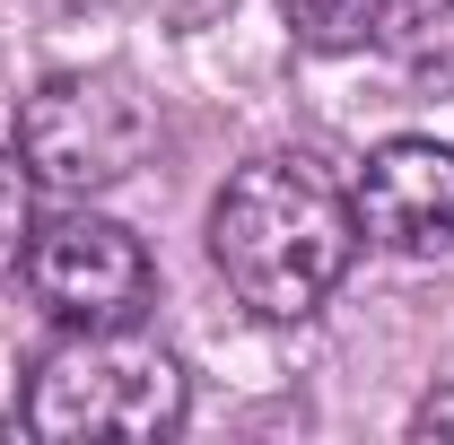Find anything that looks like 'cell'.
<instances>
[{"label":"cell","instance_id":"obj_6","mask_svg":"<svg viewBox=\"0 0 454 445\" xmlns=\"http://www.w3.org/2000/svg\"><path fill=\"white\" fill-rule=\"evenodd\" d=\"M402 79L454 97V0H376V35Z\"/></svg>","mask_w":454,"mask_h":445},{"label":"cell","instance_id":"obj_2","mask_svg":"<svg viewBox=\"0 0 454 445\" xmlns=\"http://www.w3.org/2000/svg\"><path fill=\"white\" fill-rule=\"evenodd\" d=\"M18 419L44 445H88V437L158 445L192 419V385H184V358L140 324H61V340L27 376Z\"/></svg>","mask_w":454,"mask_h":445},{"label":"cell","instance_id":"obj_1","mask_svg":"<svg viewBox=\"0 0 454 445\" xmlns=\"http://www.w3.org/2000/svg\"><path fill=\"white\" fill-rule=\"evenodd\" d=\"M210 262L262 324H306L358 262V210L324 158L271 149L245 158L210 201Z\"/></svg>","mask_w":454,"mask_h":445},{"label":"cell","instance_id":"obj_5","mask_svg":"<svg viewBox=\"0 0 454 445\" xmlns=\"http://www.w3.org/2000/svg\"><path fill=\"white\" fill-rule=\"evenodd\" d=\"M349 210H358V245L446 254L454 245V149L446 140H419V131L367 149V167L349 183Z\"/></svg>","mask_w":454,"mask_h":445},{"label":"cell","instance_id":"obj_8","mask_svg":"<svg viewBox=\"0 0 454 445\" xmlns=\"http://www.w3.org/2000/svg\"><path fill=\"white\" fill-rule=\"evenodd\" d=\"M27 245H35V175L18 149H0V288L27 271Z\"/></svg>","mask_w":454,"mask_h":445},{"label":"cell","instance_id":"obj_3","mask_svg":"<svg viewBox=\"0 0 454 445\" xmlns=\"http://www.w3.org/2000/svg\"><path fill=\"white\" fill-rule=\"evenodd\" d=\"M158 149V113L140 105L114 70H61L18 105V158L44 192H114L122 175H140V158Z\"/></svg>","mask_w":454,"mask_h":445},{"label":"cell","instance_id":"obj_4","mask_svg":"<svg viewBox=\"0 0 454 445\" xmlns=\"http://www.w3.org/2000/svg\"><path fill=\"white\" fill-rule=\"evenodd\" d=\"M27 288L53 324H131L149 306V245L106 210H61L27 245Z\"/></svg>","mask_w":454,"mask_h":445},{"label":"cell","instance_id":"obj_7","mask_svg":"<svg viewBox=\"0 0 454 445\" xmlns=\"http://www.w3.org/2000/svg\"><path fill=\"white\" fill-rule=\"evenodd\" d=\"M280 18L306 53H349L376 35V0H280Z\"/></svg>","mask_w":454,"mask_h":445}]
</instances>
